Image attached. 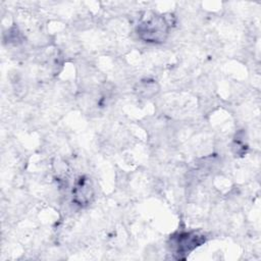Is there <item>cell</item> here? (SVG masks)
<instances>
[{
    "mask_svg": "<svg viewBox=\"0 0 261 261\" xmlns=\"http://www.w3.org/2000/svg\"><path fill=\"white\" fill-rule=\"evenodd\" d=\"M169 21L163 15L153 16L138 27V35L146 42L160 43L164 42L168 35Z\"/></svg>",
    "mask_w": 261,
    "mask_h": 261,
    "instance_id": "1",
    "label": "cell"
},
{
    "mask_svg": "<svg viewBox=\"0 0 261 261\" xmlns=\"http://www.w3.org/2000/svg\"><path fill=\"white\" fill-rule=\"evenodd\" d=\"M204 241L205 239L203 240V236H200L196 231H182L170 238V247L172 249L174 248L178 253H187L195 249L197 246H200Z\"/></svg>",
    "mask_w": 261,
    "mask_h": 261,
    "instance_id": "2",
    "label": "cell"
},
{
    "mask_svg": "<svg viewBox=\"0 0 261 261\" xmlns=\"http://www.w3.org/2000/svg\"><path fill=\"white\" fill-rule=\"evenodd\" d=\"M72 192L74 196V202L81 206L89 204L94 197V191L91 181L85 176L79 178Z\"/></svg>",
    "mask_w": 261,
    "mask_h": 261,
    "instance_id": "3",
    "label": "cell"
}]
</instances>
